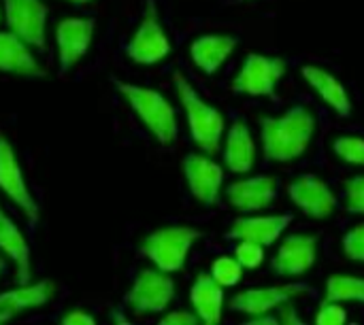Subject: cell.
Masks as SVG:
<instances>
[{
    "mask_svg": "<svg viewBox=\"0 0 364 325\" xmlns=\"http://www.w3.org/2000/svg\"><path fill=\"white\" fill-rule=\"evenodd\" d=\"M264 155L273 162H290L299 158L316 132V117L305 106H294L282 117H264L262 121Z\"/></svg>",
    "mask_w": 364,
    "mask_h": 325,
    "instance_id": "6da1fadb",
    "label": "cell"
},
{
    "mask_svg": "<svg viewBox=\"0 0 364 325\" xmlns=\"http://www.w3.org/2000/svg\"><path fill=\"white\" fill-rule=\"evenodd\" d=\"M115 87L128 100V104L139 115V119L145 123V128L162 145H171L175 141V136H177L175 109L162 94H158L156 89H149V87L132 85L126 81H117V79H115Z\"/></svg>",
    "mask_w": 364,
    "mask_h": 325,
    "instance_id": "7a4b0ae2",
    "label": "cell"
},
{
    "mask_svg": "<svg viewBox=\"0 0 364 325\" xmlns=\"http://www.w3.org/2000/svg\"><path fill=\"white\" fill-rule=\"evenodd\" d=\"M177 92H179V100L186 109L188 115V123H190V132L194 143L207 151V153H218L220 151V143H222V134H224V117L218 109L209 106L196 92L194 87L188 83V79L183 75H175L173 77Z\"/></svg>",
    "mask_w": 364,
    "mask_h": 325,
    "instance_id": "3957f363",
    "label": "cell"
},
{
    "mask_svg": "<svg viewBox=\"0 0 364 325\" xmlns=\"http://www.w3.org/2000/svg\"><path fill=\"white\" fill-rule=\"evenodd\" d=\"M200 238V232L186 226H171L151 232L141 243V253L149 258L158 270L175 272L181 270L192 245Z\"/></svg>",
    "mask_w": 364,
    "mask_h": 325,
    "instance_id": "277c9868",
    "label": "cell"
},
{
    "mask_svg": "<svg viewBox=\"0 0 364 325\" xmlns=\"http://www.w3.org/2000/svg\"><path fill=\"white\" fill-rule=\"evenodd\" d=\"M126 51H128L130 60L136 64H156L168 55L171 43H168V36L160 23L158 9H156L154 0H147L143 19L139 23L134 36L130 38Z\"/></svg>",
    "mask_w": 364,
    "mask_h": 325,
    "instance_id": "5b68a950",
    "label": "cell"
},
{
    "mask_svg": "<svg viewBox=\"0 0 364 325\" xmlns=\"http://www.w3.org/2000/svg\"><path fill=\"white\" fill-rule=\"evenodd\" d=\"M175 298V283L164 270H141L126 294V304L136 315L162 313Z\"/></svg>",
    "mask_w": 364,
    "mask_h": 325,
    "instance_id": "8992f818",
    "label": "cell"
},
{
    "mask_svg": "<svg viewBox=\"0 0 364 325\" xmlns=\"http://www.w3.org/2000/svg\"><path fill=\"white\" fill-rule=\"evenodd\" d=\"M0 192L11 202H15V206L28 217L32 226L38 221V204L26 185L23 172L19 168V162L11 143L2 134H0Z\"/></svg>",
    "mask_w": 364,
    "mask_h": 325,
    "instance_id": "52a82bcc",
    "label": "cell"
},
{
    "mask_svg": "<svg viewBox=\"0 0 364 325\" xmlns=\"http://www.w3.org/2000/svg\"><path fill=\"white\" fill-rule=\"evenodd\" d=\"M9 30L30 47H45L47 6L43 0H2Z\"/></svg>",
    "mask_w": 364,
    "mask_h": 325,
    "instance_id": "ba28073f",
    "label": "cell"
},
{
    "mask_svg": "<svg viewBox=\"0 0 364 325\" xmlns=\"http://www.w3.org/2000/svg\"><path fill=\"white\" fill-rule=\"evenodd\" d=\"M284 72H286V60L250 53L241 72L237 75L232 87L239 94L273 96L275 83L284 77Z\"/></svg>",
    "mask_w": 364,
    "mask_h": 325,
    "instance_id": "9c48e42d",
    "label": "cell"
},
{
    "mask_svg": "<svg viewBox=\"0 0 364 325\" xmlns=\"http://www.w3.org/2000/svg\"><path fill=\"white\" fill-rule=\"evenodd\" d=\"M92 36H94V19L66 17L58 23L55 43H58V60L62 72L73 68L87 53Z\"/></svg>",
    "mask_w": 364,
    "mask_h": 325,
    "instance_id": "30bf717a",
    "label": "cell"
},
{
    "mask_svg": "<svg viewBox=\"0 0 364 325\" xmlns=\"http://www.w3.org/2000/svg\"><path fill=\"white\" fill-rule=\"evenodd\" d=\"M288 194L292 202L314 219H324L333 215V211L337 209V198L331 192V187L314 175H303L296 181H292Z\"/></svg>",
    "mask_w": 364,
    "mask_h": 325,
    "instance_id": "8fae6325",
    "label": "cell"
},
{
    "mask_svg": "<svg viewBox=\"0 0 364 325\" xmlns=\"http://www.w3.org/2000/svg\"><path fill=\"white\" fill-rule=\"evenodd\" d=\"M183 175L192 196L203 204H215L220 200V189L224 183L222 168L203 155H188L183 160Z\"/></svg>",
    "mask_w": 364,
    "mask_h": 325,
    "instance_id": "7c38bea8",
    "label": "cell"
},
{
    "mask_svg": "<svg viewBox=\"0 0 364 325\" xmlns=\"http://www.w3.org/2000/svg\"><path fill=\"white\" fill-rule=\"evenodd\" d=\"M309 287L307 285H282V287H262V290H247L237 294L230 300L232 311L237 313H245L252 317H260L271 313L273 309L290 302L292 298L307 294Z\"/></svg>",
    "mask_w": 364,
    "mask_h": 325,
    "instance_id": "4fadbf2b",
    "label": "cell"
},
{
    "mask_svg": "<svg viewBox=\"0 0 364 325\" xmlns=\"http://www.w3.org/2000/svg\"><path fill=\"white\" fill-rule=\"evenodd\" d=\"M316 255H318L316 236H307V234L288 236L282 243V247L273 260V270L284 277L305 275L316 264Z\"/></svg>",
    "mask_w": 364,
    "mask_h": 325,
    "instance_id": "5bb4252c",
    "label": "cell"
},
{
    "mask_svg": "<svg viewBox=\"0 0 364 325\" xmlns=\"http://www.w3.org/2000/svg\"><path fill=\"white\" fill-rule=\"evenodd\" d=\"M0 72L17 77H45V68L32 55L30 45L15 32H0Z\"/></svg>",
    "mask_w": 364,
    "mask_h": 325,
    "instance_id": "9a60e30c",
    "label": "cell"
},
{
    "mask_svg": "<svg viewBox=\"0 0 364 325\" xmlns=\"http://www.w3.org/2000/svg\"><path fill=\"white\" fill-rule=\"evenodd\" d=\"M275 194L277 181L273 177H252L228 187V202L239 211H260L273 202Z\"/></svg>",
    "mask_w": 364,
    "mask_h": 325,
    "instance_id": "2e32d148",
    "label": "cell"
},
{
    "mask_svg": "<svg viewBox=\"0 0 364 325\" xmlns=\"http://www.w3.org/2000/svg\"><path fill=\"white\" fill-rule=\"evenodd\" d=\"M0 251L13 260L17 285L30 283V277H32L30 247H28L23 234L19 232V228L15 226V221L2 211V206H0Z\"/></svg>",
    "mask_w": 364,
    "mask_h": 325,
    "instance_id": "e0dca14e",
    "label": "cell"
},
{
    "mask_svg": "<svg viewBox=\"0 0 364 325\" xmlns=\"http://www.w3.org/2000/svg\"><path fill=\"white\" fill-rule=\"evenodd\" d=\"M292 215H271V217H247L237 219L230 230V238L237 241H252L262 247L273 245L282 232L290 226Z\"/></svg>",
    "mask_w": 364,
    "mask_h": 325,
    "instance_id": "ac0fdd59",
    "label": "cell"
},
{
    "mask_svg": "<svg viewBox=\"0 0 364 325\" xmlns=\"http://www.w3.org/2000/svg\"><path fill=\"white\" fill-rule=\"evenodd\" d=\"M190 300L198 319L207 325L222 321V307H224V292L222 285L213 279V275H198L196 283L190 290Z\"/></svg>",
    "mask_w": 364,
    "mask_h": 325,
    "instance_id": "d6986e66",
    "label": "cell"
},
{
    "mask_svg": "<svg viewBox=\"0 0 364 325\" xmlns=\"http://www.w3.org/2000/svg\"><path fill=\"white\" fill-rule=\"evenodd\" d=\"M235 47H237V38H232V36L205 34L192 43L190 53H192L194 64L200 70H205L207 75H213L228 60V55H232Z\"/></svg>",
    "mask_w": 364,
    "mask_h": 325,
    "instance_id": "ffe728a7",
    "label": "cell"
},
{
    "mask_svg": "<svg viewBox=\"0 0 364 325\" xmlns=\"http://www.w3.org/2000/svg\"><path fill=\"white\" fill-rule=\"evenodd\" d=\"M55 285L51 281H38V283H26L19 285L17 290L0 294V313L15 317L21 311L28 309H38L47 304L53 298Z\"/></svg>",
    "mask_w": 364,
    "mask_h": 325,
    "instance_id": "44dd1931",
    "label": "cell"
},
{
    "mask_svg": "<svg viewBox=\"0 0 364 325\" xmlns=\"http://www.w3.org/2000/svg\"><path fill=\"white\" fill-rule=\"evenodd\" d=\"M226 164L232 172H250L256 160V143L252 138L250 128L243 121H235L228 130L226 151H224Z\"/></svg>",
    "mask_w": 364,
    "mask_h": 325,
    "instance_id": "7402d4cb",
    "label": "cell"
},
{
    "mask_svg": "<svg viewBox=\"0 0 364 325\" xmlns=\"http://www.w3.org/2000/svg\"><path fill=\"white\" fill-rule=\"evenodd\" d=\"M303 77L305 81L322 96V100L326 104L333 106L335 113L339 115H350L352 111V102L348 98V92L346 87L324 68H318V66H305L303 68Z\"/></svg>",
    "mask_w": 364,
    "mask_h": 325,
    "instance_id": "603a6c76",
    "label": "cell"
},
{
    "mask_svg": "<svg viewBox=\"0 0 364 325\" xmlns=\"http://www.w3.org/2000/svg\"><path fill=\"white\" fill-rule=\"evenodd\" d=\"M326 300L333 302H364V279L335 275L326 283Z\"/></svg>",
    "mask_w": 364,
    "mask_h": 325,
    "instance_id": "cb8c5ba5",
    "label": "cell"
},
{
    "mask_svg": "<svg viewBox=\"0 0 364 325\" xmlns=\"http://www.w3.org/2000/svg\"><path fill=\"white\" fill-rule=\"evenodd\" d=\"M241 268H243V266L239 264L237 258L224 255V258H218V260L213 262L211 275H213V279H215L222 287H230V285H237V283H239V279H241Z\"/></svg>",
    "mask_w": 364,
    "mask_h": 325,
    "instance_id": "d4e9b609",
    "label": "cell"
},
{
    "mask_svg": "<svg viewBox=\"0 0 364 325\" xmlns=\"http://www.w3.org/2000/svg\"><path fill=\"white\" fill-rule=\"evenodd\" d=\"M335 153L348 164L364 166V138H360V136L337 138L335 141Z\"/></svg>",
    "mask_w": 364,
    "mask_h": 325,
    "instance_id": "484cf974",
    "label": "cell"
},
{
    "mask_svg": "<svg viewBox=\"0 0 364 325\" xmlns=\"http://www.w3.org/2000/svg\"><path fill=\"white\" fill-rule=\"evenodd\" d=\"M235 258L239 260V264L243 268H258L264 260V249L258 243L252 241H241V245L235 251Z\"/></svg>",
    "mask_w": 364,
    "mask_h": 325,
    "instance_id": "4316f807",
    "label": "cell"
},
{
    "mask_svg": "<svg viewBox=\"0 0 364 325\" xmlns=\"http://www.w3.org/2000/svg\"><path fill=\"white\" fill-rule=\"evenodd\" d=\"M348 211L364 215V177H354L346 183Z\"/></svg>",
    "mask_w": 364,
    "mask_h": 325,
    "instance_id": "83f0119b",
    "label": "cell"
},
{
    "mask_svg": "<svg viewBox=\"0 0 364 325\" xmlns=\"http://www.w3.org/2000/svg\"><path fill=\"white\" fill-rule=\"evenodd\" d=\"M343 251L352 260L364 262V226H356L343 236Z\"/></svg>",
    "mask_w": 364,
    "mask_h": 325,
    "instance_id": "f1b7e54d",
    "label": "cell"
},
{
    "mask_svg": "<svg viewBox=\"0 0 364 325\" xmlns=\"http://www.w3.org/2000/svg\"><path fill=\"white\" fill-rule=\"evenodd\" d=\"M346 319H348V315H346L343 307H341L339 302L326 300V302L320 307L318 319H316V321L322 325H341L346 324Z\"/></svg>",
    "mask_w": 364,
    "mask_h": 325,
    "instance_id": "f546056e",
    "label": "cell"
},
{
    "mask_svg": "<svg viewBox=\"0 0 364 325\" xmlns=\"http://www.w3.org/2000/svg\"><path fill=\"white\" fill-rule=\"evenodd\" d=\"M198 321H200L198 315H192L188 311H175V313H171V315H166L162 319L164 325H194L198 324Z\"/></svg>",
    "mask_w": 364,
    "mask_h": 325,
    "instance_id": "4dcf8cb0",
    "label": "cell"
},
{
    "mask_svg": "<svg viewBox=\"0 0 364 325\" xmlns=\"http://www.w3.org/2000/svg\"><path fill=\"white\" fill-rule=\"evenodd\" d=\"M62 324L64 325H94V317H90L87 313H83L81 309H75L70 311L68 315L62 317Z\"/></svg>",
    "mask_w": 364,
    "mask_h": 325,
    "instance_id": "1f68e13d",
    "label": "cell"
},
{
    "mask_svg": "<svg viewBox=\"0 0 364 325\" xmlns=\"http://www.w3.org/2000/svg\"><path fill=\"white\" fill-rule=\"evenodd\" d=\"M279 324H301V317L296 315V311L286 302L282 304V317H279Z\"/></svg>",
    "mask_w": 364,
    "mask_h": 325,
    "instance_id": "d6a6232c",
    "label": "cell"
},
{
    "mask_svg": "<svg viewBox=\"0 0 364 325\" xmlns=\"http://www.w3.org/2000/svg\"><path fill=\"white\" fill-rule=\"evenodd\" d=\"M13 317H9V315H4V313H0V324H6V321H11Z\"/></svg>",
    "mask_w": 364,
    "mask_h": 325,
    "instance_id": "836d02e7",
    "label": "cell"
},
{
    "mask_svg": "<svg viewBox=\"0 0 364 325\" xmlns=\"http://www.w3.org/2000/svg\"><path fill=\"white\" fill-rule=\"evenodd\" d=\"M4 268H6V266H4V260H2V258H0V277H2V275H4Z\"/></svg>",
    "mask_w": 364,
    "mask_h": 325,
    "instance_id": "e575fe53",
    "label": "cell"
},
{
    "mask_svg": "<svg viewBox=\"0 0 364 325\" xmlns=\"http://www.w3.org/2000/svg\"><path fill=\"white\" fill-rule=\"evenodd\" d=\"M68 2H75V4H85V2H92V0H68Z\"/></svg>",
    "mask_w": 364,
    "mask_h": 325,
    "instance_id": "d590c367",
    "label": "cell"
}]
</instances>
